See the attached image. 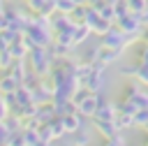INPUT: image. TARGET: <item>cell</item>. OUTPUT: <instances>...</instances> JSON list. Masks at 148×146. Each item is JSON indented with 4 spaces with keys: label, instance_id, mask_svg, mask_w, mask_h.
<instances>
[{
    "label": "cell",
    "instance_id": "obj_1",
    "mask_svg": "<svg viewBox=\"0 0 148 146\" xmlns=\"http://www.w3.org/2000/svg\"><path fill=\"white\" fill-rule=\"evenodd\" d=\"M23 37L30 42V46H49L53 42V30H51V16L35 14L32 21L25 25Z\"/></svg>",
    "mask_w": 148,
    "mask_h": 146
},
{
    "label": "cell",
    "instance_id": "obj_2",
    "mask_svg": "<svg viewBox=\"0 0 148 146\" xmlns=\"http://www.w3.org/2000/svg\"><path fill=\"white\" fill-rule=\"evenodd\" d=\"M25 63H28V67H30L35 74H39L42 79H46L49 72H51V67H53V63H56V58L51 56L49 46H32V49L28 51Z\"/></svg>",
    "mask_w": 148,
    "mask_h": 146
},
{
    "label": "cell",
    "instance_id": "obj_3",
    "mask_svg": "<svg viewBox=\"0 0 148 146\" xmlns=\"http://www.w3.org/2000/svg\"><path fill=\"white\" fill-rule=\"evenodd\" d=\"M136 39L134 37H130V35H125L116 23L104 32V35H99V46H104V49H118V51H123L125 46H130V44H134Z\"/></svg>",
    "mask_w": 148,
    "mask_h": 146
},
{
    "label": "cell",
    "instance_id": "obj_4",
    "mask_svg": "<svg viewBox=\"0 0 148 146\" xmlns=\"http://www.w3.org/2000/svg\"><path fill=\"white\" fill-rule=\"evenodd\" d=\"M104 86H106V65L92 63V70H90V74H88L83 88H88L90 93H102Z\"/></svg>",
    "mask_w": 148,
    "mask_h": 146
},
{
    "label": "cell",
    "instance_id": "obj_5",
    "mask_svg": "<svg viewBox=\"0 0 148 146\" xmlns=\"http://www.w3.org/2000/svg\"><path fill=\"white\" fill-rule=\"evenodd\" d=\"M116 25H118L125 35H130V37H134V39H141L143 25H141V21H139V16H136L134 12H130V14L120 16V19H116Z\"/></svg>",
    "mask_w": 148,
    "mask_h": 146
},
{
    "label": "cell",
    "instance_id": "obj_6",
    "mask_svg": "<svg viewBox=\"0 0 148 146\" xmlns=\"http://www.w3.org/2000/svg\"><path fill=\"white\" fill-rule=\"evenodd\" d=\"M83 23L90 28V32H95V35H104L113 23L111 21H106V19H102L90 5H86V16H83Z\"/></svg>",
    "mask_w": 148,
    "mask_h": 146
},
{
    "label": "cell",
    "instance_id": "obj_7",
    "mask_svg": "<svg viewBox=\"0 0 148 146\" xmlns=\"http://www.w3.org/2000/svg\"><path fill=\"white\" fill-rule=\"evenodd\" d=\"M99 100H102V97H99V93H90V90H88V93H86V95H83L74 107H76V111H79L83 118H92V114H95V109H97Z\"/></svg>",
    "mask_w": 148,
    "mask_h": 146
},
{
    "label": "cell",
    "instance_id": "obj_8",
    "mask_svg": "<svg viewBox=\"0 0 148 146\" xmlns=\"http://www.w3.org/2000/svg\"><path fill=\"white\" fill-rule=\"evenodd\" d=\"M30 100H32L35 104H46V102H51V100H53V88H51V83H46V79H42L35 88H30Z\"/></svg>",
    "mask_w": 148,
    "mask_h": 146
},
{
    "label": "cell",
    "instance_id": "obj_9",
    "mask_svg": "<svg viewBox=\"0 0 148 146\" xmlns=\"http://www.w3.org/2000/svg\"><path fill=\"white\" fill-rule=\"evenodd\" d=\"M60 123H62V127H65V134H72V132L86 127V118H83L79 111H69V114L60 116Z\"/></svg>",
    "mask_w": 148,
    "mask_h": 146
},
{
    "label": "cell",
    "instance_id": "obj_10",
    "mask_svg": "<svg viewBox=\"0 0 148 146\" xmlns=\"http://www.w3.org/2000/svg\"><path fill=\"white\" fill-rule=\"evenodd\" d=\"M118 116V104L116 102H106V100H99L92 118H99V121H116Z\"/></svg>",
    "mask_w": 148,
    "mask_h": 146
},
{
    "label": "cell",
    "instance_id": "obj_11",
    "mask_svg": "<svg viewBox=\"0 0 148 146\" xmlns=\"http://www.w3.org/2000/svg\"><path fill=\"white\" fill-rule=\"evenodd\" d=\"M25 7L35 14H42V16H51L56 14V2L53 0H25Z\"/></svg>",
    "mask_w": 148,
    "mask_h": 146
},
{
    "label": "cell",
    "instance_id": "obj_12",
    "mask_svg": "<svg viewBox=\"0 0 148 146\" xmlns=\"http://www.w3.org/2000/svg\"><path fill=\"white\" fill-rule=\"evenodd\" d=\"M7 49H9V53H12L14 60H25V58H28V51H30L32 46H30V42H28L25 37H21V39L12 42Z\"/></svg>",
    "mask_w": 148,
    "mask_h": 146
},
{
    "label": "cell",
    "instance_id": "obj_13",
    "mask_svg": "<svg viewBox=\"0 0 148 146\" xmlns=\"http://www.w3.org/2000/svg\"><path fill=\"white\" fill-rule=\"evenodd\" d=\"M92 125H95V130H97L104 139H109V137H113L116 132H120L118 125H116V121H99V118H92Z\"/></svg>",
    "mask_w": 148,
    "mask_h": 146
},
{
    "label": "cell",
    "instance_id": "obj_14",
    "mask_svg": "<svg viewBox=\"0 0 148 146\" xmlns=\"http://www.w3.org/2000/svg\"><path fill=\"white\" fill-rule=\"evenodd\" d=\"M90 7H92V9H95V12L102 16V19H106V21H111V23L116 21V12H113V5H109L106 0H99V2L90 5Z\"/></svg>",
    "mask_w": 148,
    "mask_h": 146
},
{
    "label": "cell",
    "instance_id": "obj_15",
    "mask_svg": "<svg viewBox=\"0 0 148 146\" xmlns=\"http://www.w3.org/2000/svg\"><path fill=\"white\" fill-rule=\"evenodd\" d=\"M120 53L123 51H118V49H104V46H99V58H97V63H102V65H113L118 58H120Z\"/></svg>",
    "mask_w": 148,
    "mask_h": 146
},
{
    "label": "cell",
    "instance_id": "obj_16",
    "mask_svg": "<svg viewBox=\"0 0 148 146\" xmlns=\"http://www.w3.org/2000/svg\"><path fill=\"white\" fill-rule=\"evenodd\" d=\"M49 51H51V56H53L56 60H62V58H67V56H69L72 46H67V44H62V42L53 39V42L49 44Z\"/></svg>",
    "mask_w": 148,
    "mask_h": 146
},
{
    "label": "cell",
    "instance_id": "obj_17",
    "mask_svg": "<svg viewBox=\"0 0 148 146\" xmlns=\"http://www.w3.org/2000/svg\"><path fill=\"white\" fill-rule=\"evenodd\" d=\"M53 116H56V111H53V104H51V102L37 104V114H35V121H37V123H49Z\"/></svg>",
    "mask_w": 148,
    "mask_h": 146
},
{
    "label": "cell",
    "instance_id": "obj_18",
    "mask_svg": "<svg viewBox=\"0 0 148 146\" xmlns=\"http://www.w3.org/2000/svg\"><path fill=\"white\" fill-rule=\"evenodd\" d=\"M21 83L9 74V70H5L2 74H0V93H12V90H16Z\"/></svg>",
    "mask_w": 148,
    "mask_h": 146
},
{
    "label": "cell",
    "instance_id": "obj_19",
    "mask_svg": "<svg viewBox=\"0 0 148 146\" xmlns=\"http://www.w3.org/2000/svg\"><path fill=\"white\" fill-rule=\"evenodd\" d=\"M88 35H90V28H88L86 23H76L74 32H72V46H79V44H83V42L88 39Z\"/></svg>",
    "mask_w": 148,
    "mask_h": 146
},
{
    "label": "cell",
    "instance_id": "obj_20",
    "mask_svg": "<svg viewBox=\"0 0 148 146\" xmlns=\"http://www.w3.org/2000/svg\"><path fill=\"white\" fill-rule=\"evenodd\" d=\"M25 72H28V63H25V60H14V63H12V67H9V74H12L18 83H23Z\"/></svg>",
    "mask_w": 148,
    "mask_h": 146
},
{
    "label": "cell",
    "instance_id": "obj_21",
    "mask_svg": "<svg viewBox=\"0 0 148 146\" xmlns=\"http://www.w3.org/2000/svg\"><path fill=\"white\" fill-rule=\"evenodd\" d=\"M90 132L86 130V127H81V130H76V132H72V146H90Z\"/></svg>",
    "mask_w": 148,
    "mask_h": 146
},
{
    "label": "cell",
    "instance_id": "obj_22",
    "mask_svg": "<svg viewBox=\"0 0 148 146\" xmlns=\"http://www.w3.org/2000/svg\"><path fill=\"white\" fill-rule=\"evenodd\" d=\"M90 70H92V63H88V60L79 63V60H76V81H79V86H83V83H86V79H88Z\"/></svg>",
    "mask_w": 148,
    "mask_h": 146
},
{
    "label": "cell",
    "instance_id": "obj_23",
    "mask_svg": "<svg viewBox=\"0 0 148 146\" xmlns=\"http://www.w3.org/2000/svg\"><path fill=\"white\" fill-rule=\"evenodd\" d=\"M46 125H49V130H51V137H53V139L65 137V127H62V123H60V116H53Z\"/></svg>",
    "mask_w": 148,
    "mask_h": 146
},
{
    "label": "cell",
    "instance_id": "obj_24",
    "mask_svg": "<svg viewBox=\"0 0 148 146\" xmlns=\"http://www.w3.org/2000/svg\"><path fill=\"white\" fill-rule=\"evenodd\" d=\"M116 125H118V130L134 127V116H132V114H123V111H118V116H116Z\"/></svg>",
    "mask_w": 148,
    "mask_h": 146
},
{
    "label": "cell",
    "instance_id": "obj_25",
    "mask_svg": "<svg viewBox=\"0 0 148 146\" xmlns=\"http://www.w3.org/2000/svg\"><path fill=\"white\" fill-rule=\"evenodd\" d=\"M134 60L139 65H148V44L141 42L139 46H134Z\"/></svg>",
    "mask_w": 148,
    "mask_h": 146
},
{
    "label": "cell",
    "instance_id": "obj_26",
    "mask_svg": "<svg viewBox=\"0 0 148 146\" xmlns=\"http://www.w3.org/2000/svg\"><path fill=\"white\" fill-rule=\"evenodd\" d=\"M2 125L7 127V132H16V130H21V127H23V121H21L18 116H12V114H7V118L2 121Z\"/></svg>",
    "mask_w": 148,
    "mask_h": 146
},
{
    "label": "cell",
    "instance_id": "obj_27",
    "mask_svg": "<svg viewBox=\"0 0 148 146\" xmlns=\"http://www.w3.org/2000/svg\"><path fill=\"white\" fill-rule=\"evenodd\" d=\"M7 146H28V141H25V134H23V130L9 132V137H7Z\"/></svg>",
    "mask_w": 148,
    "mask_h": 146
},
{
    "label": "cell",
    "instance_id": "obj_28",
    "mask_svg": "<svg viewBox=\"0 0 148 146\" xmlns=\"http://www.w3.org/2000/svg\"><path fill=\"white\" fill-rule=\"evenodd\" d=\"M53 2H56V12H60V14H72L76 7L74 0H53Z\"/></svg>",
    "mask_w": 148,
    "mask_h": 146
},
{
    "label": "cell",
    "instance_id": "obj_29",
    "mask_svg": "<svg viewBox=\"0 0 148 146\" xmlns=\"http://www.w3.org/2000/svg\"><path fill=\"white\" fill-rule=\"evenodd\" d=\"M104 146H127V139H125V134H123V130H120V132H116L113 137H109V139H104Z\"/></svg>",
    "mask_w": 148,
    "mask_h": 146
},
{
    "label": "cell",
    "instance_id": "obj_30",
    "mask_svg": "<svg viewBox=\"0 0 148 146\" xmlns=\"http://www.w3.org/2000/svg\"><path fill=\"white\" fill-rule=\"evenodd\" d=\"M148 123V109H136L134 111V127H143Z\"/></svg>",
    "mask_w": 148,
    "mask_h": 146
},
{
    "label": "cell",
    "instance_id": "obj_31",
    "mask_svg": "<svg viewBox=\"0 0 148 146\" xmlns=\"http://www.w3.org/2000/svg\"><path fill=\"white\" fill-rule=\"evenodd\" d=\"M136 81H141L146 88H148V65H139L136 63V74H134Z\"/></svg>",
    "mask_w": 148,
    "mask_h": 146
},
{
    "label": "cell",
    "instance_id": "obj_32",
    "mask_svg": "<svg viewBox=\"0 0 148 146\" xmlns=\"http://www.w3.org/2000/svg\"><path fill=\"white\" fill-rule=\"evenodd\" d=\"M16 97H18V104H21V107L32 102V100H30V90H28L25 86H18V88H16Z\"/></svg>",
    "mask_w": 148,
    "mask_h": 146
},
{
    "label": "cell",
    "instance_id": "obj_33",
    "mask_svg": "<svg viewBox=\"0 0 148 146\" xmlns=\"http://www.w3.org/2000/svg\"><path fill=\"white\" fill-rule=\"evenodd\" d=\"M12 63H14V58H12L9 49L0 51V70H2V72H5V70H9V67H12Z\"/></svg>",
    "mask_w": 148,
    "mask_h": 146
},
{
    "label": "cell",
    "instance_id": "obj_34",
    "mask_svg": "<svg viewBox=\"0 0 148 146\" xmlns=\"http://www.w3.org/2000/svg\"><path fill=\"white\" fill-rule=\"evenodd\" d=\"M127 2V7H130V12H134V14H139L146 5H148V0H125Z\"/></svg>",
    "mask_w": 148,
    "mask_h": 146
},
{
    "label": "cell",
    "instance_id": "obj_35",
    "mask_svg": "<svg viewBox=\"0 0 148 146\" xmlns=\"http://www.w3.org/2000/svg\"><path fill=\"white\" fill-rule=\"evenodd\" d=\"M120 74H123L125 79H134V74H136V65H125V67H120Z\"/></svg>",
    "mask_w": 148,
    "mask_h": 146
},
{
    "label": "cell",
    "instance_id": "obj_36",
    "mask_svg": "<svg viewBox=\"0 0 148 146\" xmlns=\"http://www.w3.org/2000/svg\"><path fill=\"white\" fill-rule=\"evenodd\" d=\"M97 58H99V46H92V49L88 51L86 60H88V63H97Z\"/></svg>",
    "mask_w": 148,
    "mask_h": 146
},
{
    "label": "cell",
    "instance_id": "obj_37",
    "mask_svg": "<svg viewBox=\"0 0 148 146\" xmlns=\"http://www.w3.org/2000/svg\"><path fill=\"white\" fill-rule=\"evenodd\" d=\"M136 16H139L141 25H143V28H148V5H146V7H143V9L139 12V14H136Z\"/></svg>",
    "mask_w": 148,
    "mask_h": 146
},
{
    "label": "cell",
    "instance_id": "obj_38",
    "mask_svg": "<svg viewBox=\"0 0 148 146\" xmlns=\"http://www.w3.org/2000/svg\"><path fill=\"white\" fill-rule=\"evenodd\" d=\"M7 114H9V109H7V104H5V100H2V95H0V121H5Z\"/></svg>",
    "mask_w": 148,
    "mask_h": 146
},
{
    "label": "cell",
    "instance_id": "obj_39",
    "mask_svg": "<svg viewBox=\"0 0 148 146\" xmlns=\"http://www.w3.org/2000/svg\"><path fill=\"white\" fill-rule=\"evenodd\" d=\"M7 137H9V132H7V127H5L2 121H0V144H7Z\"/></svg>",
    "mask_w": 148,
    "mask_h": 146
},
{
    "label": "cell",
    "instance_id": "obj_40",
    "mask_svg": "<svg viewBox=\"0 0 148 146\" xmlns=\"http://www.w3.org/2000/svg\"><path fill=\"white\" fill-rule=\"evenodd\" d=\"M49 144H51V141H46V139H42V137H37V139H35L32 144H28V146H49Z\"/></svg>",
    "mask_w": 148,
    "mask_h": 146
},
{
    "label": "cell",
    "instance_id": "obj_41",
    "mask_svg": "<svg viewBox=\"0 0 148 146\" xmlns=\"http://www.w3.org/2000/svg\"><path fill=\"white\" fill-rule=\"evenodd\" d=\"M141 42L148 44V28H143V32H141Z\"/></svg>",
    "mask_w": 148,
    "mask_h": 146
},
{
    "label": "cell",
    "instance_id": "obj_42",
    "mask_svg": "<svg viewBox=\"0 0 148 146\" xmlns=\"http://www.w3.org/2000/svg\"><path fill=\"white\" fill-rule=\"evenodd\" d=\"M95 2H99V0H83V5H95Z\"/></svg>",
    "mask_w": 148,
    "mask_h": 146
},
{
    "label": "cell",
    "instance_id": "obj_43",
    "mask_svg": "<svg viewBox=\"0 0 148 146\" xmlns=\"http://www.w3.org/2000/svg\"><path fill=\"white\" fill-rule=\"evenodd\" d=\"M143 130H146V132H148V123H146V125H143Z\"/></svg>",
    "mask_w": 148,
    "mask_h": 146
},
{
    "label": "cell",
    "instance_id": "obj_44",
    "mask_svg": "<svg viewBox=\"0 0 148 146\" xmlns=\"http://www.w3.org/2000/svg\"><path fill=\"white\" fill-rule=\"evenodd\" d=\"M2 5H5V0H0V7H2Z\"/></svg>",
    "mask_w": 148,
    "mask_h": 146
},
{
    "label": "cell",
    "instance_id": "obj_45",
    "mask_svg": "<svg viewBox=\"0 0 148 146\" xmlns=\"http://www.w3.org/2000/svg\"><path fill=\"white\" fill-rule=\"evenodd\" d=\"M143 146H148V139H146V144H143Z\"/></svg>",
    "mask_w": 148,
    "mask_h": 146
},
{
    "label": "cell",
    "instance_id": "obj_46",
    "mask_svg": "<svg viewBox=\"0 0 148 146\" xmlns=\"http://www.w3.org/2000/svg\"><path fill=\"white\" fill-rule=\"evenodd\" d=\"M0 146H7V144H0Z\"/></svg>",
    "mask_w": 148,
    "mask_h": 146
},
{
    "label": "cell",
    "instance_id": "obj_47",
    "mask_svg": "<svg viewBox=\"0 0 148 146\" xmlns=\"http://www.w3.org/2000/svg\"><path fill=\"white\" fill-rule=\"evenodd\" d=\"M49 146H53V144H49Z\"/></svg>",
    "mask_w": 148,
    "mask_h": 146
}]
</instances>
